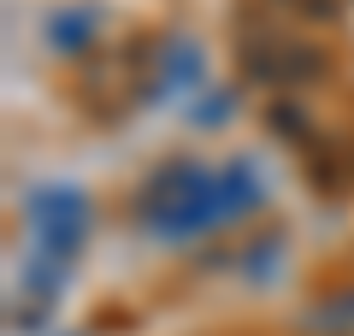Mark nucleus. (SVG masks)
<instances>
[{"mask_svg":"<svg viewBox=\"0 0 354 336\" xmlns=\"http://www.w3.org/2000/svg\"><path fill=\"white\" fill-rule=\"evenodd\" d=\"M24 218H30V230H36V260L48 265V272H59L65 260H77L83 230H88V207H83L77 189H59V183L36 189L30 207H24Z\"/></svg>","mask_w":354,"mask_h":336,"instance_id":"nucleus-2","label":"nucleus"},{"mask_svg":"<svg viewBox=\"0 0 354 336\" xmlns=\"http://www.w3.org/2000/svg\"><path fill=\"white\" fill-rule=\"evenodd\" d=\"M248 207H260V177L254 165H165L160 177L148 183L142 195V224L160 230V236L183 242V236H201L213 224L242 218Z\"/></svg>","mask_w":354,"mask_h":336,"instance_id":"nucleus-1","label":"nucleus"}]
</instances>
